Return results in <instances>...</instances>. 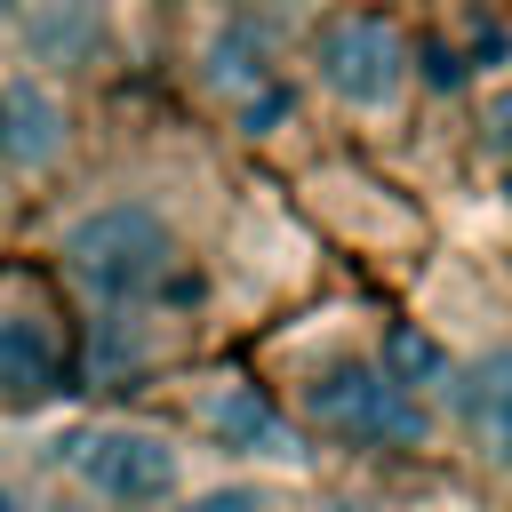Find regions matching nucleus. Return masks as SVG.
Segmentation results:
<instances>
[{"instance_id":"f257e3e1","label":"nucleus","mask_w":512,"mask_h":512,"mask_svg":"<svg viewBox=\"0 0 512 512\" xmlns=\"http://www.w3.org/2000/svg\"><path fill=\"white\" fill-rule=\"evenodd\" d=\"M64 264H72V280H80L88 296H104V304H144V296H160V288L176 280L184 248H176V232H168L160 208L112 200V208H88L80 224H64Z\"/></svg>"},{"instance_id":"f03ea898","label":"nucleus","mask_w":512,"mask_h":512,"mask_svg":"<svg viewBox=\"0 0 512 512\" xmlns=\"http://www.w3.org/2000/svg\"><path fill=\"white\" fill-rule=\"evenodd\" d=\"M304 408L320 416V432H344L360 448H416L432 432L424 400L400 376H384V360H352V352L344 360H320L304 376Z\"/></svg>"},{"instance_id":"7ed1b4c3","label":"nucleus","mask_w":512,"mask_h":512,"mask_svg":"<svg viewBox=\"0 0 512 512\" xmlns=\"http://www.w3.org/2000/svg\"><path fill=\"white\" fill-rule=\"evenodd\" d=\"M72 480H88L96 496H112V504H160L168 488H176V448L160 440V432H144V424H80V432H64L56 448H48Z\"/></svg>"},{"instance_id":"20e7f679","label":"nucleus","mask_w":512,"mask_h":512,"mask_svg":"<svg viewBox=\"0 0 512 512\" xmlns=\"http://www.w3.org/2000/svg\"><path fill=\"white\" fill-rule=\"evenodd\" d=\"M312 56H320V80H328L344 104H392V96H400L408 48H400V24H392V16H368V8L328 16L320 40H312Z\"/></svg>"},{"instance_id":"39448f33","label":"nucleus","mask_w":512,"mask_h":512,"mask_svg":"<svg viewBox=\"0 0 512 512\" xmlns=\"http://www.w3.org/2000/svg\"><path fill=\"white\" fill-rule=\"evenodd\" d=\"M64 376L72 368L48 312H0V400H48Z\"/></svg>"},{"instance_id":"423d86ee","label":"nucleus","mask_w":512,"mask_h":512,"mask_svg":"<svg viewBox=\"0 0 512 512\" xmlns=\"http://www.w3.org/2000/svg\"><path fill=\"white\" fill-rule=\"evenodd\" d=\"M456 416H464V432L480 440V456L512 472V352H480V360L464 368Z\"/></svg>"},{"instance_id":"0eeeda50","label":"nucleus","mask_w":512,"mask_h":512,"mask_svg":"<svg viewBox=\"0 0 512 512\" xmlns=\"http://www.w3.org/2000/svg\"><path fill=\"white\" fill-rule=\"evenodd\" d=\"M64 152V104L40 80H8L0 88V160L8 168H48Z\"/></svg>"},{"instance_id":"6e6552de","label":"nucleus","mask_w":512,"mask_h":512,"mask_svg":"<svg viewBox=\"0 0 512 512\" xmlns=\"http://www.w3.org/2000/svg\"><path fill=\"white\" fill-rule=\"evenodd\" d=\"M208 424H216L224 448H248V456H304V448H296V424H288L256 384H224V392L208 400Z\"/></svg>"},{"instance_id":"1a4fd4ad","label":"nucleus","mask_w":512,"mask_h":512,"mask_svg":"<svg viewBox=\"0 0 512 512\" xmlns=\"http://www.w3.org/2000/svg\"><path fill=\"white\" fill-rule=\"evenodd\" d=\"M208 80H216V88H256V80H272V32L240 16V24L208 48Z\"/></svg>"},{"instance_id":"9d476101","label":"nucleus","mask_w":512,"mask_h":512,"mask_svg":"<svg viewBox=\"0 0 512 512\" xmlns=\"http://www.w3.org/2000/svg\"><path fill=\"white\" fill-rule=\"evenodd\" d=\"M384 376H400L408 392H424V384H448V352H440L424 328H392V336H384Z\"/></svg>"},{"instance_id":"9b49d317","label":"nucleus","mask_w":512,"mask_h":512,"mask_svg":"<svg viewBox=\"0 0 512 512\" xmlns=\"http://www.w3.org/2000/svg\"><path fill=\"white\" fill-rule=\"evenodd\" d=\"M32 48H96V16L80 8V0H56L48 16H32Z\"/></svg>"},{"instance_id":"f8f14e48","label":"nucleus","mask_w":512,"mask_h":512,"mask_svg":"<svg viewBox=\"0 0 512 512\" xmlns=\"http://www.w3.org/2000/svg\"><path fill=\"white\" fill-rule=\"evenodd\" d=\"M184 512H264V496H256V488H208V496H192Z\"/></svg>"},{"instance_id":"ddd939ff","label":"nucleus","mask_w":512,"mask_h":512,"mask_svg":"<svg viewBox=\"0 0 512 512\" xmlns=\"http://www.w3.org/2000/svg\"><path fill=\"white\" fill-rule=\"evenodd\" d=\"M280 112H288V88H272V80H264V96H248V112H240V120H248V128H272Z\"/></svg>"},{"instance_id":"4468645a","label":"nucleus","mask_w":512,"mask_h":512,"mask_svg":"<svg viewBox=\"0 0 512 512\" xmlns=\"http://www.w3.org/2000/svg\"><path fill=\"white\" fill-rule=\"evenodd\" d=\"M424 72H432V88H456L464 80V56L456 48H424Z\"/></svg>"},{"instance_id":"2eb2a0df","label":"nucleus","mask_w":512,"mask_h":512,"mask_svg":"<svg viewBox=\"0 0 512 512\" xmlns=\"http://www.w3.org/2000/svg\"><path fill=\"white\" fill-rule=\"evenodd\" d=\"M488 128H496V144H504V152H512V96H504V104H496V112H488Z\"/></svg>"},{"instance_id":"dca6fc26","label":"nucleus","mask_w":512,"mask_h":512,"mask_svg":"<svg viewBox=\"0 0 512 512\" xmlns=\"http://www.w3.org/2000/svg\"><path fill=\"white\" fill-rule=\"evenodd\" d=\"M0 512H24V496H16V488H0Z\"/></svg>"},{"instance_id":"f3484780","label":"nucleus","mask_w":512,"mask_h":512,"mask_svg":"<svg viewBox=\"0 0 512 512\" xmlns=\"http://www.w3.org/2000/svg\"><path fill=\"white\" fill-rule=\"evenodd\" d=\"M504 192H512V176H504Z\"/></svg>"}]
</instances>
